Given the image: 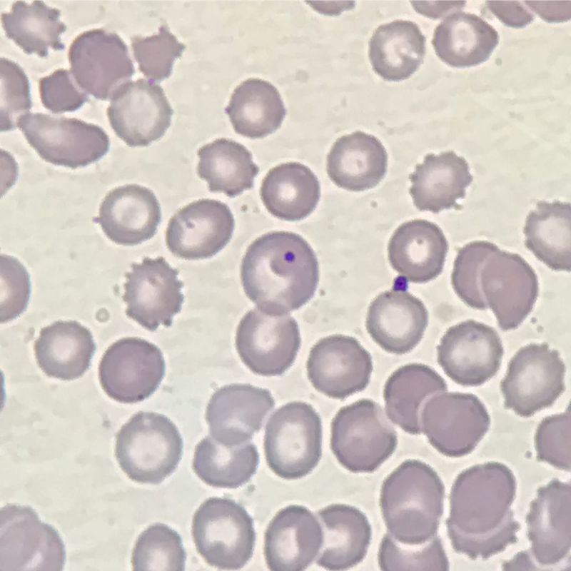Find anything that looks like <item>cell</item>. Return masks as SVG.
Returning a JSON list of instances; mask_svg holds the SVG:
<instances>
[{
	"mask_svg": "<svg viewBox=\"0 0 571 571\" xmlns=\"http://www.w3.org/2000/svg\"><path fill=\"white\" fill-rule=\"evenodd\" d=\"M409 178L414 206L433 213L459 207L457 201L465 198L473 180L467 161L453 151L427 154Z\"/></svg>",
	"mask_w": 571,
	"mask_h": 571,
	"instance_id": "obj_26",
	"label": "cell"
},
{
	"mask_svg": "<svg viewBox=\"0 0 571 571\" xmlns=\"http://www.w3.org/2000/svg\"><path fill=\"white\" fill-rule=\"evenodd\" d=\"M298 325L290 315L250 310L236 330V347L243 363L262 376L283 374L294 363L300 347Z\"/></svg>",
	"mask_w": 571,
	"mask_h": 571,
	"instance_id": "obj_12",
	"label": "cell"
},
{
	"mask_svg": "<svg viewBox=\"0 0 571 571\" xmlns=\"http://www.w3.org/2000/svg\"><path fill=\"white\" fill-rule=\"evenodd\" d=\"M499 40L497 31L481 17L455 11L435 28L432 44L443 62L455 68H468L488 60Z\"/></svg>",
	"mask_w": 571,
	"mask_h": 571,
	"instance_id": "obj_30",
	"label": "cell"
},
{
	"mask_svg": "<svg viewBox=\"0 0 571 571\" xmlns=\"http://www.w3.org/2000/svg\"><path fill=\"white\" fill-rule=\"evenodd\" d=\"M306 369L316 390L343 400L368 386L373 361L356 338L338 334L323 338L312 347Z\"/></svg>",
	"mask_w": 571,
	"mask_h": 571,
	"instance_id": "obj_19",
	"label": "cell"
},
{
	"mask_svg": "<svg viewBox=\"0 0 571 571\" xmlns=\"http://www.w3.org/2000/svg\"><path fill=\"white\" fill-rule=\"evenodd\" d=\"M233 215L226 203L202 198L185 206L169 220L166 243L175 256L186 260L211 258L231 241Z\"/></svg>",
	"mask_w": 571,
	"mask_h": 571,
	"instance_id": "obj_20",
	"label": "cell"
},
{
	"mask_svg": "<svg viewBox=\"0 0 571 571\" xmlns=\"http://www.w3.org/2000/svg\"><path fill=\"white\" fill-rule=\"evenodd\" d=\"M131 267L122 296L126 315L151 331L161 325L171 326L184 300L178 271L162 256L145 257Z\"/></svg>",
	"mask_w": 571,
	"mask_h": 571,
	"instance_id": "obj_14",
	"label": "cell"
},
{
	"mask_svg": "<svg viewBox=\"0 0 571 571\" xmlns=\"http://www.w3.org/2000/svg\"><path fill=\"white\" fill-rule=\"evenodd\" d=\"M246 295L271 315L298 310L314 295L319 281L316 255L300 235L272 231L254 240L241 266Z\"/></svg>",
	"mask_w": 571,
	"mask_h": 571,
	"instance_id": "obj_1",
	"label": "cell"
},
{
	"mask_svg": "<svg viewBox=\"0 0 571 571\" xmlns=\"http://www.w3.org/2000/svg\"><path fill=\"white\" fill-rule=\"evenodd\" d=\"M96 344L91 331L76 320L44 327L34 344L37 364L47 376L62 380L81 377L89 368Z\"/></svg>",
	"mask_w": 571,
	"mask_h": 571,
	"instance_id": "obj_28",
	"label": "cell"
},
{
	"mask_svg": "<svg viewBox=\"0 0 571 571\" xmlns=\"http://www.w3.org/2000/svg\"><path fill=\"white\" fill-rule=\"evenodd\" d=\"M547 22H562L570 19V3L569 1L545 2L524 1Z\"/></svg>",
	"mask_w": 571,
	"mask_h": 571,
	"instance_id": "obj_48",
	"label": "cell"
},
{
	"mask_svg": "<svg viewBox=\"0 0 571 571\" xmlns=\"http://www.w3.org/2000/svg\"><path fill=\"white\" fill-rule=\"evenodd\" d=\"M378 564L385 571L438 570L439 565H445L438 538L423 546L412 547L398 543L389 534H385L381 540Z\"/></svg>",
	"mask_w": 571,
	"mask_h": 571,
	"instance_id": "obj_43",
	"label": "cell"
},
{
	"mask_svg": "<svg viewBox=\"0 0 571 571\" xmlns=\"http://www.w3.org/2000/svg\"><path fill=\"white\" fill-rule=\"evenodd\" d=\"M323 532L315 515L307 507L291 505L272 518L264 535V556L272 571H301L318 556Z\"/></svg>",
	"mask_w": 571,
	"mask_h": 571,
	"instance_id": "obj_22",
	"label": "cell"
},
{
	"mask_svg": "<svg viewBox=\"0 0 571 571\" xmlns=\"http://www.w3.org/2000/svg\"><path fill=\"white\" fill-rule=\"evenodd\" d=\"M489 10L505 25L523 28L532 22V12L520 1H487Z\"/></svg>",
	"mask_w": 571,
	"mask_h": 571,
	"instance_id": "obj_47",
	"label": "cell"
},
{
	"mask_svg": "<svg viewBox=\"0 0 571 571\" xmlns=\"http://www.w3.org/2000/svg\"><path fill=\"white\" fill-rule=\"evenodd\" d=\"M322 422L310 404L290 402L269 418L264 453L270 469L278 477L296 480L308 475L322 455Z\"/></svg>",
	"mask_w": 571,
	"mask_h": 571,
	"instance_id": "obj_5",
	"label": "cell"
},
{
	"mask_svg": "<svg viewBox=\"0 0 571 571\" xmlns=\"http://www.w3.org/2000/svg\"><path fill=\"white\" fill-rule=\"evenodd\" d=\"M261 199L273 216L287 221L308 217L320 198V186L314 173L298 162L271 168L262 181Z\"/></svg>",
	"mask_w": 571,
	"mask_h": 571,
	"instance_id": "obj_33",
	"label": "cell"
},
{
	"mask_svg": "<svg viewBox=\"0 0 571 571\" xmlns=\"http://www.w3.org/2000/svg\"><path fill=\"white\" fill-rule=\"evenodd\" d=\"M387 151L374 136L360 131L338 138L326 163L327 173L338 187L362 191L376 186L384 178Z\"/></svg>",
	"mask_w": 571,
	"mask_h": 571,
	"instance_id": "obj_27",
	"label": "cell"
},
{
	"mask_svg": "<svg viewBox=\"0 0 571 571\" xmlns=\"http://www.w3.org/2000/svg\"><path fill=\"white\" fill-rule=\"evenodd\" d=\"M525 245L548 268L571 270V210L569 202L540 201L526 217Z\"/></svg>",
	"mask_w": 571,
	"mask_h": 571,
	"instance_id": "obj_35",
	"label": "cell"
},
{
	"mask_svg": "<svg viewBox=\"0 0 571 571\" xmlns=\"http://www.w3.org/2000/svg\"><path fill=\"white\" fill-rule=\"evenodd\" d=\"M186 552L179 534L167 525L154 523L138 536L131 564L133 570H185Z\"/></svg>",
	"mask_w": 571,
	"mask_h": 571,
	"instance_id": "obj_40",
	"label": "cell"
},
{
	"mask_svg": "<svg viewBox=\"0 0 571 571\" xmlns=\"http://www.w3.org/2000/svg\"><path fill=\"white\" fill-rule=\"evenodd\" d=\"M413 8L417 12L423 14L429 18H441L443 14L450 11H457L464 7L465 1H446L440 2V6H423L420 2L412 1Z\"/></svg>",
	"mask_w": 571,
	"mask_h": 571,
	"instance_id": "obj_49",
	"label": "cell"
},
{
	"mask_svg": "<svg viewBox=\"0 0 571 571\" xmlns=\"http://www.w3.org/2000/svg\"><path fill=\"white\" fill-rule=\"evenodd\" d=\"M425 37L413 21L395 20L379 26L369 41L373 71L388 81L409 79L423 64Z\"/></svg>",
	"mask_w": 571,
	"mask_h": 571,
	"instance_id": "obj_32",
	"label": "cell"
},
{
	"mask_svg": "<svg viewBox=\"0 0 571 571\" xmlns=\"http://www.w3.org/2000/svg\"><path fill=\"white\" fill-rule=\"evenodd\" d=\"M39 93L43 106L53 113L76 111L89 99L74 85L69 71L63 69L40 79Z\"/></svg>",
	"mask_w": 571,
	"mask_h": 571,
	"instance_id": "obj_46",
	"label": "cell"
},
{
	"mask_svg": "<svg viewBox=\"0 0 571 571\" xmlns=\"http://www.w3.org/2000/svg\"><path fill=\"white\" fill-rule=\"evenodd\" d=\"M397 443L394 428L372 400L341 408L332 420L330 448L350 472H374L394 453Z\"/></svg>",
	"mask_w": 571,
	"mask_h": 571,
	"instance_id": "obj_6",
	"label": "cell"
},
{
	"mask_svg": "<svg viewBox=\"0 0 571 571\" xmlns=\"http://www.w3.org/2000/svg\"><path fill=\"white\" fill-rule=\"evenodd\" d=\"M420 425L430 443L453 456L469 453L489 428L483 403L471 393H437L426 400Z\"/></svg>",
	"mask_w": 571,
	"mask_h": 571,
	"instance_id": "obj_16",
	"label": "cell"
},
{
	"mask_svg": "<svg viewBox=\"0 0 571 571\" xmlns=\"http://www.w3.org/2000/svg\"><path fill=\"white\" fill-rule=\"evenodd\" d=\"M448 241L435 223L415 219L402 223L392 235L388 256L393 268L405 280L425 283L443 271Z\"/></svg>",
	"mask_w": 571,
	"mask_h": 571,
	"instance_id": "obj_25",
	"label": "cell"
},
{
	"mask_svg": "<svg viewBox=\"0 0 571 571\" xmlns=\"http://www.w3.org/2000/svg\"><path fill=\"white\" fill-rule=\"evenodd\" d=\"M443 486L427 464L408 460L383 481L380 505L389 535L405 546H420L437 532Z\"/></svg>",
	"mask_w": 571,
	"mask_h": 571,
	"instance_id": "obj_2",
	"label": "cell"
},
{
	"mask_svg": "<svg viewBox=\"0 0 571 571\" xmlns=\"http://www.w3.org/2000/svg\"><path fill=\"white\" fill-rule=\"evenodd\" d=\"M498 249L491 242L475 241L458 251L451 274L452 286L458 296L473 308H487L480 287V273L486 259Z\"/></svg>",
	"mask_w": 571,
	"mask_h": 571,
	"instance_id": "obj_41",
	"label": "cell"
},
{
	"mask_svg": "<svg viewBox=\"0 0 571 571\" xmlns=\"http://www.w3.org/2000/svg\"><path fill=\"white\" fill-rule=\"evenodd\" d=\"M183 440L176 425L164 415L139 411L118 430L115 455L133 481L156 485L177 468Z\"/></svg>",
	"mask_w": 571,
	"mask_h": 571,
	"instance_id": "obj_4",
	"label": "cell"
},
{
	"mask_svg": "<svg viewBox=\"0 0 571 571\" xmlns=\"http://www.w3.org/2000/svg\"><path fill=\"white\" fill-rule=\"evenodd\" d=\"M61 11L44 1L27 4L15 1L8 13L1 14V24L8 38L25 53L46 57L49 49L61 51L65 48L61 36L66 26L60 21Z\"/></svg>",
	"mask_w": 571,
	"mask_h": 571,
	"instance_id": "obj_38",
	"label": "cell"
},
{
	"mask_svg": "<svg viewBox=\"0 0 571 571\" xmlns=\"http://www.w3.org/2000/svg\"><path fill=\"white\" fill-rule=\"evenodd\" d=\"M30 146L45 161L71 168L87 166L109 151L103 128L77 118L28 113L17 123Z\"/></svg>",
	"mask_w": 571,
	"mask_h": 571,
	"instance_id": "obj_8",
	"label": "cell"
},
{
	"mask_svg": "<svg viewBox=\"0 0 571 571\" xmlns=\"http://www.w3.org/2000/svg\"><path fill=\"white\" fill-rule=\"evenodd\" d=\"M191 530L198 552L212 567L239 570L253 556V520L243 506L232 499L206 500L193 515Z\"/></svg>",
	"mask_w": 571,
	"mask_h": 571,
	"instance_id": "obj_7",
	"label": "cell"
},
{
	"mask_svg": "<svg viewBox=\"0 0 571 571\" xmlns=\"http://www.w3.org/2000/svg\"><path fill=\"white\" fill-rule=\"evenodd\" d=\"M274 405L268 389L244 383L223 386L207 405L206 419L210 435L228 448L245 444L260 430Z\"/></svg>",
	"mask_w": 571,
	"mask_h": 571,
	"instance_id": "obj_21",
	"label": "cell"
},
{
	"mask_svg": "<svg viewBox=\"0 0 571 571\" xmlns=\"http://www.w3.org/2000/svg\"><path fill=\"white\" fill-rule=\"evenodd\" d=\"M225 111L235 131L250 138L274 133L286 114L278 90L257 78L248 79L234 89Z\"/></svg>",
	"mask_w": 571,
	"mask_h": 571,
	"instance_id": "obj_36",
	"label": "cell"
},
{
	"mask_svg": "<svg viewBox=\"0 0 571 571\" xmlns=\"http://www.w3.org/2000/svg\"><path fill=\"white\" fill-rule=\"evenodd\" d=\"M565 365L546 343L521 348L510 360L500 383L505 406L530 417L551 406L565 390Z\"/></svg>",
	"mask_w": 571,
	"mask_h": 571,
	"instance_id": "obj_10",
	"label": "cell"
},
{
	"mask_svg": "<svg viewBox=\"0 0 571 571\" xmlns=\"http://www.w3.org/2000/svg\"><path fill=\"white\" fill-rule=\"evenodd\" d=\"M259 463V454L252 443L226 447L211 436L196 446L193 470L206 484L235 489L250 480Z\"/></svg>",
	"mask_w": 571,
	"mask_h": 571,
	"instance_id": "obj_39",
	"label": "cell"
},
{
	"mask_svg": "<svg viewBox=\"0 0 571 571\" xmlns=\"http://www.w3.org/2000/svg\"><path fill=\"white\" fill-rule=\"evenodd\" d=\"M324 525L322 550L316 563L330 570H344L365 557L372 537L368 517L359 509L332 504L318 511Z\"/></svg>",
	"mask_w": 571,
	"mask_h": 571,
	"instance_id": "obj_29",
	"label": "cell"
},
{
	"mask_svg": "<svg viewBox=\"0 0 571 571\" xmlns=\"http://www.w3.org/2000/svg\"><path fill=\"white\" fill-rule=\"evenodd\" d=\"M0 103L1 132L14 129L19 118L32 107L27 76L16 63L4 57L1 58Z\"/></svg>",
	"mask_w": 571,
	"mask_h": 571,
	"instance_id": "obj_44",
	"label": "cell"
},
{
	"mask_svg": "<svg viewBox=\"0 0 571 571\" xmlns=\"http://www.w3.org/2000/svg\"><path fill=\"white\" fill-rule=\"evenodd\" d=\"M428 323L423 303L405 288L395 287L379 294L370 304L368 333L384 350L402 355L421 340Z\"/></svg>",
	"mask_w": 571,
	"mask_h": 571,
	"instance_id": "obj_23",
	"label": "cell"
},
{
	"mask_svg": "<svg viewBox=\"0 0 571 571\" xmlns=\"http://www.w3.org/2000/svg\"><path fill=\"white\" fill-rule=\"evenodd\" d=\"M66 550L59 532L29 506L8 504L0 512V570H62Z\"/></svg>",
	"mask_w": 571,
	"mask_h": 571,
	"instance_id": "obj_9",
	"label": "cell"
},
{
	"mask_svg": "<svg viewBox=\"0 0 571 571\" xmlns=\"http://www.w3.org/2000/svg\"><path fill=\"white\" fill-rule=\"evenodd\" d=\"M31 295L29 274L15 257L1 255V323L19 316L27 308Z\"/></svg>",
	"mask_w": 571,
	"mask_h": 571,
	"instance_id": "obj_45",
	"label": "cell"
},
{
	"mask_svg": "<svg viewBox=\"0 0 571 571\" xmlns=\"http://www.w3.org/2000/svg\"><path fill=\"white\" fill-rule=\"evenodd\" d=\"M448 390L445 380L432 368L410 363L395 370L383 390L388 418L405 432L421 433L420 413L430 396Z\"/></svg>",
	"mask_w": 571,
	"mask_h": 571,
	"instance_id": "obj_31",
	"label": "cell"
},
{
	"mask_svg": "<svg viewBox=\"0 0 571 571\" xmlns=\"http://www.w3.org/2000/svg\"><path fill=\"white\" fill-rule=\"evenodd\" d=\"M165 370L163 353L156 345L128 337L118 340L105 351L98 365V379L111 399L136 403L158 389Z\"/></svg>",
	"mask_w": 571,
	"mask_h": 571,
	"instance_id": "obj_11",
	"label": "cell"
},
{
	"mask_svg": "<svg viewBox=\"0 0 571 571\" xmlns=\"http://www.w3.org/2000/svg\"><path fill=\"white\" fill-rule=\"evenodd\" d=\"M69 59L79 86L100 100L111 98L135 73L122 39L101 29L77 36L71 44Z\"/></svg>",
	"mask_w": 571,
	"mask_h": 571,
	"instance_id": "obj_15",
	"label": "cell"
},
{
	"mask_svg": "<svg viewBox=\"0 0 571 571\" xmlns=\"http://www.w3.org/2000/svg\"><path fill=\"white\" fill-rule=\"evenodd\" d=\"M437 355L438 364L452 380L463 386H478L498 371L503 347L493 328L467 320L446 330Z\"/></svg>",
	"mask_w": 571,
	"mask_h": 571,
	"instance_id": "obj_17",
	"label": "cell"
},
{
	"mask_svg": "<svg viewBox=\"0 0 571 571\" xmlns=\"http://www.w3.org/2000/svg\"><path fill=\"white\" fill-rule=\"evenodd\" d=\"M173 113L163 89L143 79L121 86L107 109L111 128L131 147L147 146L161 138Z\"/></svg>",
	"mask_w": 571,
	"mask_h": 571,
	"instance_id": "obj_18",
	"label": "cell"
},
{
	"mask_svg": "<svg viewBox=\"0 0 571 571\" xmlns=\"http://www.w3.org/2000/svg\"><path fill=\"white\" fill-rule=\"evenodd\" d=\"M480 287L503 330L517 328L532 311L539 286L537 275L520 255L500 250L485 261Z\"/></svg>",
	"mask_w": 571,
	"mask_h": 571,
	"instance_id": "obj_13",
	"label": "cell"
},
{
	"mask_svg": "<svg viewBox=\"0 0 571 571\" xmlns=\"http://www.w3.org/2000/svg\"><path fill=\"white\" fill-rule=\"evenodd\" d=\"M197 153V173L210 192L233 198L253 188L259 168L243 145L221 138L203 146Z\"/></svg>",
	"mask_w": 571,
	"mask_h": 571,
	"instance_id": "obj_37",
	"label": "cell"
},
{
	"mask_svg": "<svg viewBox=\"0 0 571 571\" xmlns=\"http://www.w3.org/2000/svg\"><path fill=\"white\" fill-rule=\"evenodd\" d=\"M131 47L139 70L148 79L156 81L171 75L174 61L186 48L166 25H161L158 33L150 36L132 37Z\"/></svg>",
	"mask_w": 571,
	"mask_h": 571,
	"instance_id": "obj_42",
	"label": "cell"
},
{
	"mask_svg": "<svg viewBox=\"0 0 571 571\" xmlns=\"http://www.w3.org/2000/svg\"><path fill=\"white\" fill-rule=\"evenodd\" d=\"M555 481L543 487L527 517L529 536L538 562L555 564L570 550V485Z\"/></svg>",
	"mask_w": 571,
	"mask_h": 571,
	"instance_id": "obj_34",
	"label": "cell"
},
{
	"mask_svg": "<svg viewBox=\"0 0 571 571\" xmlns=\"http://www.w3.org/2000/svg\"><path fill=\"white\" fill-rule=\"evenodd\" d=\"M161 220L159 202L149 188L127 184L110 191L101 202L98 223L112 242L125 246L142 243L154 236Z\"/></svg>",
	"mask_w": 571,
	"mask_h": 571,
	"instance_id": "obj_24",
	"label": "cell"
},
{
	"mask_svg": "<svg viewBox=\"0 0 571 571\" xmlns=\"http://www.w3.org/2000/svg\"><path fill=\"white\" fill-rule=\"evenodd\" d=\"M495 465L488 464L487 477V464L485 465V479L484 465H480V485L475 468H473L475 485H472L466 472L462 473L456 480L450 495V515L448 520L450 536L453 539L463 532L465 539L469 536L472 543L475 542L477 545L481 542L480 556H482V546L485 543L487 556L503 549L507 544L500 538L502 528L508 531L505 528L506 526L517 527L510 510L515 492L512 475L509 472L504 477L509 471L506 469L497 480L503 467L498 464L492 480Z\"/></svg>",
	"mask_w": 571,
	"mask_h": 571,
	"instance_id": "obj_3",
	"label": "cell"
}]
</instances>
